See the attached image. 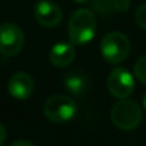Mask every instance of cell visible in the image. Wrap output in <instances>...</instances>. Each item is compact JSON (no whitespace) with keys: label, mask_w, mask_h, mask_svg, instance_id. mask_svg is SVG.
I'll return each mask as SVG.
<instances>
[{"label":"cell","mask_w":146,"mask_h":146,"mask_svg":"<svg viewBox=\"0 0 146 146\" xmlns=\"http://www.w3.org/2000/svg\"><path fill=\"white\" fill-rule=\"evenodd\" d=\"M98 20L92 10L79 9L70 16L69 20V39L73 44H86L96 33Z\"/></svg>","instance_id":"cell-1"},{"label":"cell","mask_w":146,"mask_h":146,"mask_svg":"<svg viewBox=\"0 0 146 146\" xmlns=\"http://www.w3.org/2000/svg\"><path fill=\"white\" fill-rule=\"evenodd\" d=\"M110 119L116 127L122 130H132L142 122V110L136 102L125 98L113 105Z\"/></svg>","instance_id":"cell-2"},{"label":"cell","mask_w":146,"mask_h":146,"mask_svg":"<svg viewBox=\"0 0 146 146\" xmlns=\"http://www.w3.org/2000/svg\"><path fill=\"white\" fill-rule=\"evenodd\" d=\"M44 116L53 123H66L72 120L78 113V105L75 100H72L63 95H54L49 98L43 106Z\"/></svg>","instance_id":"cell-3"},{"label":"cell","mask_w":146,"mask_h":146,"mask_svg":"<svg viewBox=\"0 0 146 146\" xmlns=\"http://www.w3.org/2000/svg\"><path fill=\"white\" fill-rule=\"evenodd\" d=\"M130 50V43L126 35L120 32H109L105 35L100 43V52L106 62L110 64H119L122 63Z\"/></svg>","instance_id":"cell-4"},{"label":"cell","mask_w":146,"mask_h":146,"mask_svg":"<svg viewBox=\"0 0 146 146\" xmlns=\"http://www.w3.org/2000/svg\"><path fill=\"white\" fill-rule=\"evenodd\" d=\"M25 46V35L15 23L0 25V53L3 56H16Z\"/></svg>","instance_id":"cell-5"},{"label":"cell","mask_w":146,"mask_h":146,"mask_svg":"<svg viewBox=\"0 0 146 146\" xmlns=\"http://www.w3.org/2000/svg\"><path fill=\"white\" fill-rule=\"evenodd\" d=\"M108 88H109V92L115 98L125 99L133 93L135 79L126 69L115 67L108 78Z\"/></svg>","instance_id":"cell-6"},{"label":"cell","mask_w":146,"mask_h":146,"mask_svg":"<svg viewBox=\"0 0 146 146\" xmlns=\"http://www.w3.org/2000/svg\"><path fill=\"white\" fill-rule=\"evenodd\" d=\"M60 7L49 0H42L35 6V19L39 25L44 27H54L62 22Z\"/></svg>","instance_id":"cell-7"},{"label":"cell","mask_w":146,"mask_h":146,"mask_svg":"<svg viewBox=\"0 0 146 146\" xmlns=\"http://www.w3.org/2000/svg\"><path fill=\"white\" fill-rule=\"evenodd\" d=\"M7 89L15 99L26 100L35 90V82L30 75H27L25 72H17L10 78Z\"/></svg>","instance_id":"cell-8"},{"label":"cell","mask_w":146,"mask_h":146,"mask_svg":"<svg viewBox=\"0 0 146 146\" xmlns=\"http://www.w3.org/2000/svg\"><path fill=\"white\" fill-rule=\"evenodd\" d=\"M75 44L72 42H59L49 52V62L56 67H66L75 60Z\"/></svg>","instance_id":"cell-9"},{"label":"cell","mask_w":146,"mask_h":146,"mask_svg":"<svg viewBox=\"0 0 146 146\" xmlns=\"http://www.w3.org/2000/svg\"><path fill=\"white\" fill-rule=\"evenodd\" d=\"M64 88L73 93V95H76V96H82L88 92L89 89V80L85 75H82V73H70V75H67L64 78Z\"/></svg>","instance_id":"cell-10"},{"label":"cell","mask_w":146,"mask_h":146,"mask_svg":"<svg viewBox=\"0 0 146 146\" xmlns=\"http://www.w3.org/2000/svg\"><path fill=\"white\" fill-rule=\"evenodd\" d=\"M135 76L140 83L146 85V54L139 57L135 63Z\"/></svg>","instance_id":"cell-11"},{"label":"cell","mask_w":146,"mask_h":146,"mask_svg":"<svg viewBox=\"0 0 146 146\" xmlns=\"http://www.w3.org/2000/svg\"><path fill=\"white\" fill-rule=\"evenodd\" d=\"M135 20L136 23L146 30V5H142L136 9V13H135Z\"/></svg>","instance_id":"cell-12"},{"label":"cell","mask_w":146,"mask_h":146,"mask_svg":"<svg viewBox=\"0 0 146 146\" xmlns=\"http://www.w3.org/2000/svg\"><path fill=\"white\" fill-rule=\"evenodd\" d=\"M113 3V7L119 12H123V10H127L129 6H130V0H112Z\"/></svg>","instance_id":"cell-13"},{"label":"cell","mask_w":146,"mask_h":146,"mask_svg":"<svg viewBox=\"0 0 146 146\" xmlns=\"http://www.w3.org/2000/svg\"><path fill=\"white\" fill-rule=\"evenodd\" d=\"M12 146H35V143L30 140H15Z\"/></svg>","instance_id":"cell-14"},{"label":"cell","mask_w":146,"mask_h":146,"mask_svg":"<svg viewBox=\"0 0 146 146\" xmlns=\"http://www.w3.org/2000/svg\"><path fill=\"white\" fill-rule=\"evenodd\" d=\"M5 140H6V129L2 123H0V146L5 143Z\"/></svg>","instance_id":"cell-15"},{"label":"cell","mask_w":146,"mask_h":146,"mask_svg":"<svg viewBox=\"0 0 146 146\" xmlns=\"http://www.w3.org/2000/svg\"><path fill=\"white\" fill-rule=\"evenodd\" d=\"M143 106H145V109H146V92H145V95H143Z\"/></svg>","instance_id":"cell-16"},{"label":"cell","mask_w":146,"mask_h":146,"mask_svg":"<svg viewBox=\"0 0 146 146\" xmlns=\"http://www.w3.org/2000/svg\"><path fill=\"white\" fill-rule=\"evenodd\" d=\"M73 2H76V3H83V2H86V0H73Z\"/></svg>","instance_id":"cell-17"}]
</instances>
